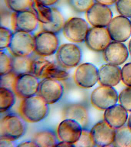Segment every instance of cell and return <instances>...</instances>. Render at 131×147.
<instances>
[{"label":"cell","instance_id":"6da1fadb","mask_svg":"<svg viewBox=\"0 0 131 147\" xmlns=\"http://www.w3.org/2000/svg\"><path fill=\"white\" fill-rule=\"evenodd\" d=\"M20 115L27 122L43 121L49 114V105L38 94L23 99L19 108Z\"/></svg>","mask_w":131,"mask_h":147},{"label":"cell","instance_id":"7a4b0ae2","mask_svg":"<svg viewBox=\"0 0 131 147\" xmlns=\"http://www.w3.org/2000/svg\"><path fill=\"white\" fill-rule=\"evenodd\" d=\"M1 118L0 137L18 141L27 131V122L20 114L8 111Z\"/></svg>","mask_w":131,"mask_h":147},{"label":"cell","instance_id":"3957f363","mask_svg":"<svg viewBox=\"0 0 131 147\" xmlns=\"http://www.w3.org/2000/svg\"><path fill=\"white\" fill-rule=\"evenodd\" d=\"M34 33L14 31L8 49L12 55L31 57L35 53Z\"/></svg>","mask_w":131,"mask_h":147},{"label":"cell","instance_id":"277c9868","mask_svg":"<svg viewBox=\"0 0 131 147\" xmlns=\"http://www.w3.org/2000/svg\"><path fill=\"white\" fill-rule=\"evenodd\" d=\"M58 34L42 30L35 35V53L41 57L52 56L60 46Z\"/></svg>","mask_w":131,"mask_h":147},{"label":"cell","instance_id":"5b68a950","mask_svg":"<svg viewBox=\"0 0 131 147\" xmlns=\"http://www.w3.org/2000/svg\"><path fill=\"white\" fill-rule=\"evenodd\" d=\"M56 55L57 63L67 69L77 67L82 59L81 48L73 42L60 45Z\"/></svg>","mask_w":131,"mask_h":147},{"label":"cell","instance_id":"8992f818","mask_svg":"<svg viewBox=\"0 0 131 147\" xmlns=\"http://www.w3.org/2000/svg\"><path fill=\"white\" fill-rule=\"evenodd\" d=\"M89 28L88 23L83 18L71 17L66 21L62 30L64 36L73 43L85 41Z\"/></svg>","mask_w":131,"mask_h":147},{"label":"cell","instance_id":"52a82bcc","mask_svg":"<svg viewBox=\"0 0 131 147\" xmlns=\"http://www.w3.org/2000/svg\"><path fill=\"white\" fill-rule=\"evenodd\" d=\"M64 92L65 88L62 81L44 78L40 81L37 94L50 105L59 102Z\"/></svg>","mask_w":131,"mask_h":147},{"label":"cell","instance_id":"ba28073f","mask_svg":"<svg viewBox=\"0 0 131 147\" xmlns=\"http://www.w3.org/2000/svg\"><path fill=\"white\" fill-rule=\"evenodd\" d=\"M118 98V92L113 87L103 85L95 88L91 96L93 105L102 110H105L117 104Z\"/></svg>","mask_w":131,"mask_h":147},{"label":"cell","instance_id":"9c48e42d","mask_svg":"<svg viewBox=\"0 0 131 147\" xmlns=\"http://www.w3.org/2000/svg\"><path fill=\"white\" fill-rule=\"evenodd\" d=\"M41 79L29 73L18 76L12 89L18 97L23 99L37 95Z\"/></svg>","mask_w":131,"mask_h":147},{"label":"cell","instance_id":"30bf717a","mask_svg":"<svg viewBox=\"0 0 131 147\" xmlns=\"http://www.w3.org/2000/svg\"><path fill=\"white\" fill-rule=\"evenodd\" d=\"M73 79L76 84L80 88H91L98 81V69L92 63L79 64L75 71Z\"/></svg>","mask_w":131,"mask_h":147},{"label":"cell","instance_id":"8fae6325","mask_svg":"<svg viewBox=\"0 0 131 147\" xmlns=\"http://www.w3.org/2000/svg\"><path fill=\"white\" fill-rule=\"evenodd\" d=\"M11 25L14 31L34 33L40 23L35 13L31 9L12 13Z\"/></svg>","mask_w":131,"mask_h":147},{"label":"cell","instance_id":"7c38bea8","mask_svg":"<svg viewBox=\"0 0 131 147\" xmlns=\"http://www.w3.org/2000/svg\"><path fill=\"white\" fill-rule=\"evenodd\" d=\"M83 128L81 124L76 121L66 118L63 119L58 124L56 132L60 141L75 146L81 135Z\"/></svg>","mask_w":131,"mask_h":147},{"label":"cell","instance_id":"4fadbf2b","mask_svg":"<svg viewBox=\"0 0 131 147\" xmlns=\"http://www.w3.org/2000/svg\"><path fill=\"white\" fill-rule=\"evenodd\" d=\"M107 29L111 40L125 42L131 36V20L124 16H117L112 18Z\"/></svg>","mask_w":131,"mask_h":147},{"label":"cell","instance_id":"5bb4252c","mask_svg":"<svg viewBox=\"0 0 131 147\" xmlns=\"http://www.w3.org/2000/svg\"><path fill=\"white\" fill-rule=\"evenodd\" d=\"M112 11L109 6L95 2L86 12L88 22L94 27H106L112 19Z\"/></svg>","mask_w":131,"mask_h":147},{"label":"cell","instance_id":"9a60e30c","mask_svg":"<svg viewBox=\"0 0 131 147\" xmlns=\"http://www.w3.org/2000/svg\"><path fill=\"white\" fill-rule=\"evenodd\" d=\"M111 40L107 28L93 26L89 28L85 41L90 50L100 52L105 49Z\"/></svg>","mask_w":131,"mask_h":147},{"label":"cell","instance_id":"2e32d148","mask_svg":"<svg viewBox=\"0 0 131 147\" xmlns=\"http://www.w3.org/2000/svg\"><path fill=\"white\" fill-rule=\"evenodd\" d=\"M115 129L104 120L96 123L91 129L92 138L95 146H109L113 144Z\"/></svg>","mask_w":131,"mask_h":147},{"label":"cell","instance_id":"e0dca14e","mask_svg":"<svg viewBox=\"0 0 131 147\" xmlns=\"http://www.w3.org/2000/svg\"><path fill=\"white\" fill-rule=\"evenodd\" d=\"M128 49L122 42L113 41L103 51V56L107 63L116 65L124 64L128 58Z\"/></svg>","mask_w":131,"mask_h":147},{"label":"cell","instance_id":"ac0fdd59","mask_svg":"<svg viewBox=\"0 0 131 147\" xmlns=\"http://www.w3.org/2000/svg\"><path fill=\"white\" fill-rule=\"evenodd\" d=\"M121 80V69L118 65L105 64L98 69V81L103 86L114 87Z\"/></svg>","mask_w":131,"mask_h":147},{"label":"cell","instance_id":"d6986e66","mask_svg":"<svg viewBox=\"0 0 131 147\" xmlns=\"http://www.w3.org/2000/svg\"><path fill=\"white\" fill-rule=\"evenodd\" d=\"M128 118V111L119 104L107 109L104 113L105 121L115 129L125 125Z\"/></svg>","mask_w":131,"mask_h":147},{"label":"cell","instance_id":"ffe728a7","mask_svg":"<svg viewBox=\"0 0 131 147\" xmlns=\"http://www.w3.org/2000/svg\"><path fill=\"white\" fill-rule=\"evenodd\" d=\"M63 119H71L78 122L85 127L88 120V114L86 107L79 103H68L65 106L62 111Z\"/></svg>","mask_w":131,"mask_h":147},{"label":"cell","instance_id":"44dd1931","mask_svg":"<svg viewBox=\"0 0 131 147\" xmlns=\"http://www.w3.org/2000/svg\"><path fill=\"white\" fill-rule=\"evenodd\" d=\"M33 140L38 147H57L60 140L56 130L50 127H44L38 131Z\"/></svg>","mask_w":131,"mask_h":147},{"label":"cell","instance_id":"7402d4cb","mask_svg":"<svg viewBox=\"0 0 131 147\" xmlns=\"http://www.w3.org/2000/svg\"><path fill=\"white\" fill-rule=\"evenodd\" d=\"M53 18L51 21L48 24H40L42 30L49 31L59 34L62 31L65 24V18L61 11L58 8L52 7Z\"/></svg>","mask_w":131,"mask_h":147},{"label":"cell","instance_id":"603a6c76","mask_svg":"<svg viewBox=\"0 0 131 147\" xmlns=\"http://www.w3.org/2000/svg\"><path fill=\"white\" fill-rule=\"evenodd\" d=\"M31 57L12 55L11 71L18 76L31 73L33 59Z\"/></svg>","mask_w":131,"mask_h":147},{"label":"cell","instance_id":"cb8c5ba5","mask_svg":"<svg viewBox=\"0 0 131 147\" xmlns=\"http://www.w3.org/2000/svg\"><path fill=\"white\" fill-rule=\"evenodd\" d=\"M16 93L11 88L0 87V112L4 113L10 111L16 103Z\"/></svg>","mask_w":131,"mask_h":147},{"label":"cell","instance_id":"d4e9b609","mask_svg":"<svg viewBox=\"0 0 131 147\" xmlns=\"http://www.w3.org/2000/svg\"><path fill=\"white\" fill-rule=\"evenodd\" d=\"M113 144L116 147H131V129L128 125H125L115 129Z\"/></svg>","mask_w":131,"mask_h":147},{"label":"cell","instance_id":"484cf974","mask_svg":"<svg viewBox=\"0 0 131 147\" xmlns=\"http://www.w3.org/2000/svg\"><path fill=\"white\" fill-rule=\"evenodd\" d=\"M31 10L36 15L40 24H48L51 21L52 7L47 6L34 1Z\"/></svg>","mask_w":131,"mask_h":147},{"label":"cell","instance_id":"4316f807","mask_svg":"<svg viewBox=\"0 0 131 147\" xmlns=\"http://www.w3.org/2000/svg\"><path fill=\"white\" fill-rule=\"evenodd\" d=\"M65 68L58 63L52 62L47 71L45 78H49L62 81L67 80L69 77V74Z\"/></svg>","mask_w":131,"mask_h":147},{"label":"cell","instance_id":"83f0119b","mask_svg":"<svg viewBox=\"0 0 131 147\" xmlns=\"http://www.w3.org/2000/svg\"><path fill=\"white\" fill-rule=\"evenodd\" d=\"M52 62L43 57L33 59L31 73L40 79H44L47 70Z\"/></svg>","mask_w":131,"mask_h":147},{"label":"cell","instance_id":"f1b7e54d","mask_svg":"<svg viewBox=\"0 0 131 147\" xmlns=\"http://www.w3.org/2000/svg\"><path fill=\"white\" fill-rule=\"evenodd\" d=\"M9 9L14 12L31 10L34 0H5Z\"/></svg>","mask_w":131,"mask_h":147},{"label":"cell","instance_id":"f546056e","mask_svg":"<svg viewBox=\"0 0 131 147\" xmlns=\"http://www.w3.org/2000/svg\"><path fill=\"white\" fill-rule=\"evenodd\" d=\"M70 8L77 13H83L91 7L95 0H67Z\"/></svg>","mask_w":131,"mask_h":147},{"label":"cell","instance_id":"4dcf8cb0","mask_svg":"<svg viewBox=\"0 0 131 147\" xmlns=\"http://www.w3.org/2000/svg\"><path fill=\"white\" fill-rule=\"evenodd\" d=\"M12 54L7 49L0 50V75L11 71Z\"/></svg>","mask_w":131,"mask_h":147},{"label":"cell","instance_id":"1f68e13d","mask_svg":"<svg viewBox=\"0 0 131 147\" xmlns=\"http://www.w3.org/2000/svg\"><path fill=\"white\" fill-rule=\"evenodd\" d=\"M13 31L7 26L0 27V50L8 49L12 39Z\"/></svg>","mask_w":131,"mask_h":147},{"label":"cell","instance_id":"d6a6232c","mask_svg":"<svg viewBox=\"0 0 131 147\" xmlns=\"http://www.w3.org/2000/svg\"><path fill=\"white\" fill-rule=\"evenodd\" d=\"M75 145V147H79L96 146L92 138L91 130L83 127L80 138Z\"/></svg>","mask_w":131,"mask_h":147},{"label":"cell","instance_id":"836d02e7","mask_svg":"<svg viewBox=\"0 0 131 147\" xmlns=\"http://www.w3.org/2000/svg\"><path fill=\"white\" fill-rule=\"evenodd\" d=\"M118 100L121 105L128 111L131 112V87H128L121 91Z\"/></svg>","mask_w":131,"mask_h":147},{"label":"cell","instance_id":"e575fe53","mask_svg":"<svg viewBox=\"0 0 131 147\" xmlns=\"http://www.w3.org/2000/svg\"><path fill=\"white\" fill-rule=\"evenodd\" d=\"M115 5L117 11L121 16L131 18V0H118Z\"/></svg>","mask_w":131,"mask_h":147},{"label":"cell","instance_id":"d590c367","mask_svg":"<svg viewBox=\"0 0 131 147\" xmlns=\"http://www.w3.org/2000/svg\"><path fill=\"white\" fill-rule=\"evenodd\" d=\"M0 87H5L12 89L14 84L18 76L11 72L1 75Z\"/></svg>","mask_w":131,"mask_h":147},{"label":"cell","instance_id":"8d00e7d4","mask_svg":"<svg viewBox=\"0 0 131 147\" xmlns=\"http://www.w3.org/2000/svg\"><path fill=\"white\" fill-rule=\"evenodd\" d=\"M121 80L128 87H131V62L126 63L122 68Z\"/></svg>","mask_w":131,"mask_h":147},{"label":"cell","instance_id":"74e56055","mask_svg":"<svg viewBox=\"0 0 131 147\" xmlns=\"http://www.w3.org/2000/svg\"><path fill=\"white\" fill-rule=\"evenodd\" d=\"M17 141L3 137H0V147H16L18 146Z\"/></svg>","mask_w":131,"mask_h":147},{"label":"cell","instance_id":"f35d334b","mask_svg":"<svg viewBox=\"0 0 131 147\" xmlns=\"http://www.w3.org/2000/svg\"><path fill=\"white\" fill-rule=\"evenodd\" d=\"M60 0H34L35 2L50 7H54Z\"/></svg>","mask_w":131,"mask_h":147},{"label":"cell","instance_id":"ab89813d","mask_svg":"<svg viewBox=\"0 0 131 147\" xmlns=\"http://www.w3.org/2000/svg\"><path fill=\"white\" fill-rule=\"evenodd\" d=\"M17 147H38L36 143L33 140H24L21 142H18Z\"/></svg>","mask_w":131,"mask_h":147},{"label":"cell","instance_id":"60d3db41","mask_svg":"<svg viewBox=\"0 0 131 147\" xmlns=\"http://www.w3.org/2000/svg\"><path fill=\"white\" fill-rule=\"evenodd\" d=\"M118 0H95V2L109 6L112 5L115 3Z\"/></svg>","mask_w":131,"mask_h":147},{"label":"cell","instance_id":"b9f144b4","mask_svg":"<svg viewBox=\"0 0 131 147\" xmlns=\"http://www.w3.org/2000/svg\"><path fill=\"white\" fill-rule=\"evenodd\" d=\"M57 147H75L74 145L71 144L67 142H63L60 141L59 143L58 144Z\"/></svg>","mask_w":131,"mask_h":147},{"label":"cell","instance_id":"7bdbcfd3","mask_svg":"<svg viewBox=\"0 0 131 147\" xmlns=\"http://www.w3.org/2000/svg\"><path fill=\"white\" fill-rule=\"evenodd\" d=\"M128 120V121L127 125H128L129 127L131 129V114L130 115Z\"/></svg>","mask_w":131,"mask_h":147},{"label":"cell","instance_id":"ee69618b","mask_svg":"<svg viewBox=\"0 0 131 147\" xmlns=\"http://www.w3.org/2000/svg\"><path fill=\"white\" fill-rule=\"evenodd\" d=\"M128 50L130 55L131 56V38L129 42Z\"/></svg>","mask_w":131,"mask_h":147},{"label":"cell","instance_id":"f6af8a7d","mask_svg":"<svg viewBox=\"0 0 131 147\" xmlns=\"http://www.w3.org/2000/svg\"></svg>","mask_w":131,"mask_h":147}]
</instances>
